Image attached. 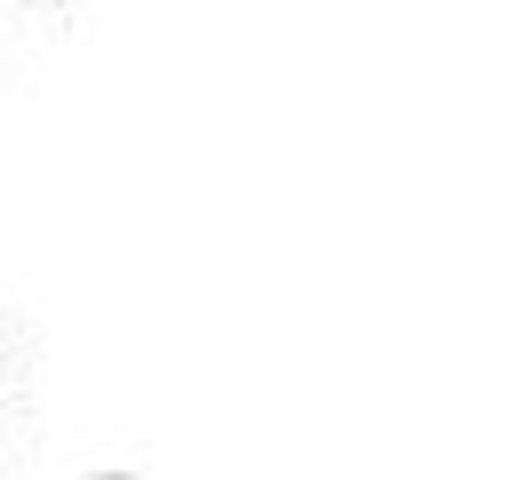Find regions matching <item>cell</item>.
Instances as JSON below:
<instances>
[{"label":"cell","mask_w":512,"mask_h":480,"mask_svg":"<svg viewBox=\"0 0 512 480\" xmlns=\"http://www.w3.org/2000/svg\"><path fill=\"white\" fill-rule=\"evenodd\" d=\"M8 376L16 368H8V336H0V448H8Z\"/></svg>","instance_id":"1"}]
</instances>
